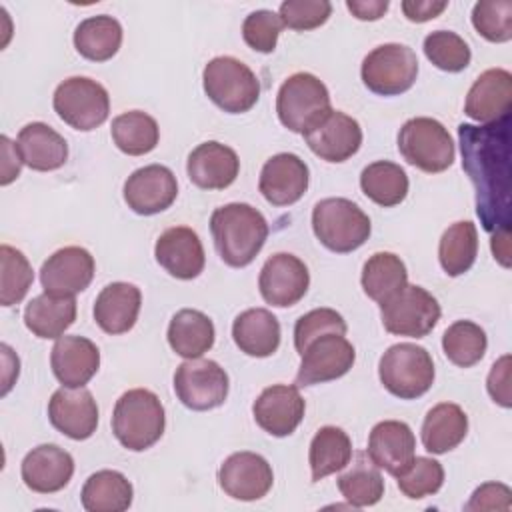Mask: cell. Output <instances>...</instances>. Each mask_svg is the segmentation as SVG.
Wrapping results in <instances>:
<instances>
[{
  "instance_id": "d6a6232c",
  "label": "cell",
  "mask_w": 512,
  "mask_h": 512,
  "mask_svg": "<svg viewBox=\"0 0 512 512\" xmlns=\"http://www.w3.org/2000/svg\"><path fill=\"white\" fill-rule=\"evenodd\" d=\"M214 324L212 320L194 308L178 310L168 324V344L170 348L186 358H200L214 346Z\"/></svg>"
},
{
  "instance_id": "f5cc1de1",
  "label": "cell",
  "mask_w": 512,
  "mask_h": 512,
  "mask_svg": "<svg viewBox=\"0 0 512 512\" xmlns=\"http://www.w3.org/2000/svg\"><path fill=\"white\" fill-rule=\"evenodd\" d=\"M448 2H434V0H404L402 12L410 22H428L440 16L446 10Z\"/></svg>"
},
{
  "instance_id": "7bdbcfd3",
  "label": "cell",
  "mask_w": 512,
  "mask_h": 512,
  "mask_svg": "<svg viewBox=\"0 0 512 512\" xmlns=\"http://www.w3.org/2000/svg\"><path fill=\"white\" fill-rule=\"evenodd\" d=\"M0 264V304L14 306L22 302L28 294L34 280V272L26 256L8 244L0 246Z\"/></svg>"
},
{
  "instance_id": "7a4b0ae2",
  "label": "cell",
  "mask_w": 512,
  "mask_h": 512,
  "mask_svg": "<svg viewBox=\"0 0 512 512\" xmlns=\"http://www.w3.org/2000/svg\"><path fill=\"white\" fill-rule=\"evenodd\" d=\"M210 232L218 256L232 268H244L262 250L268 222L254 206L232 202L212 212Z\"/></svg>"
},
{
  "instance_id": "816d5d0a",
  "label": "cell",
  "mask_w": 512,
  "mask_h": 512,
  "mask_svg": "<svg viewBox=\"0 0 512 512\" xmlns=\"http://www.w3.org/2000/svg\"><path fill=\"white\" fill-rule=\"evenodd\" d=\"M488 394L494 402H498L504 408H510V356L504 354L500 360L492 364V370L486 380Z\"/></svg>"
},
{
  "instance_id": "7402d4cb",
  "label": "cell",
  "mask_w": 512,
  "mask_h": 512,
  "mask_svg": "<svg viewBox=\"0 0 512 512\" xmlns=\"http://www.w3.org/2000/svg\"><path fill=\"white\" fill-rule=\"evenodd\" d=\"M154 256L156 262L178 280H192L200 276L206 264L202 242L188 226L164 230L156 240Z\"/></svg>"
},
{
  "instance_id": "30bf717a",
  "label": "cell",
  "mask_w": 512,
  "mask_h": 512,
  "mask_svg": "<svg viewBox=\"0 0 512 512\" xmlns=\"http://www.w3.org/2000/svg\"><path fill=\"white\" fill-rule=\"evenodd\" d=\"M52 106L70 128L90 132L106 122L110 96L100 82L86 76H72L56 86Z\"/></svg>"
},
{
  "instance_id": "f35d334b",
  "label": "cell",
  "mask_w": 512,
  "mask_h": 512,
  "mask_svg": "<svg viewBox=\"0 0 512 512\" xmlns=\"http://www.w3.org/2000/svg\"><path fill=\"white\" fill-rule=\"evenodd\" d=\"M110 134L120 152L128 156H142L156 148L160 138V128L150 114L142 110H130V112L118 114L112 120Z\"/></svg>"
},
{
  "instance_id": "d6986e66",
  "label": "cell",
  "mask_w": 512,
  "mask_h": 512,
  "mask_svg": "<svg viewBox=\"0 0 512 512\" xmlns=\"http://www.w3.org/2000/svg\"><path fill=\"white\" fill-rule=\"evenodd\" d=\"M308 148L326 162H346L362 146V128L356 118L330 110L304 134Z\"/></svg>"
},
{
  "instance_id": "9c48e42d",
  "label": "cell",
  "mask_w": 512,
  "mask_h": 512,
  "mask_svg": "<svg viewBox=\"0 0 512 512\" xmlns=\"http://www.w3.org/2000/svg\"><path fill=\"white\" fill-rule=\"evenodd\" d=\"M360 76L370 92L378 96H398L414 86L418 58L406 44H380L364 56Z\"/></svg>"
},
{
  "instance_id": "4316f807",
  "label": "cell",
  "mask_w": 512,
  "mask_h": 512,
  "mask_svg": "<svg viewBox=\"0 0 512 512\" xmlns=\"http://www.w3.org/2000/svg\"><path fill=\"white\" fill-rule=\"evenodd\" d=\"M414 450L416 438L406 422L382 420L370 430L366 454L380 470L394 478L412 462Z\"/></svg>"
},
{
  "instance_id": "6da1fadb",
  "label": "cell",
  "mask_w": 512,
  "mask_h": 512,
  "mask_svg": "<svg viewBox=\"0 0 512 512\" xmlns=\"http://www.w3.org/2000/svg\"><path fill=\"white\" fill-rule=\"evenodd\" d=\"M458 140L482 228H510V116L482 126L460 124Z\"/></svg>"
},
{
  "instance_id": "52a82bcc",
  "label": "cell",
  "mask_w": 512,
  "mask_h": 512,
  "mask_svg": "<svg viewBox=\"0 0 512 512\" xmlns=\"http://www.w3.org/2000/svg\"><path fill=\"white\" fill-rule=\"evenodd\" d=\"M206 96L228 114L248 112L260 98V82L256 74L238 58L216 56L202 72Z\"/></svg>"
},
{
  "instance_id": "f907efd6",
  "label": "cell",
  "mask_w": 512,
  "mask_h": 512,
  "mask_svg": "<svg viewBox=\"0 0 512 512\" xmlns=\"http://www.w3.org/2000/svg\"><path fill=\"white\" fill-rule=\"evenodd\" d=\"M512 508V490L500 482H486L478 486L470 500L466 502L464 510H510Z\"/></svg>"
},
{
  "instance_id": "277c9868",
  "label": "cell",
  "mask_w": 512,
  "mask_h": 512,
  "mask_svg": "<svg viewBox=\"0 0 512 512\" xmlns=\"http://www.w3.org/2000/svg\"><path fill=\"white\" fill-rule=\"evenodd\" d=\"M312 230L324 248L348 254L370 238L372 224L368 214L352 200L324 198L312 210Z\"/></svg>"
},
{
  "instance_id": "836d02e7",
  "label": "cell",
  "mask_w": 512,
  "mask_h": 512,
  "mask_svg": "<svg viewBox=\"0 0 512 512\" xmlns=\"http://www.w3.org/2000/svg\"><path fill=\"white\" fill-rule=\"evenodd\" d=\"M132 484L118 470H98L82 486V506L88 512H124L132 504Z\"/></svg>"
},
{
  "instance_id": "e0dca14e",
  "label": "cell",
  "mask_w": 512,
  "mask_h": 512,
  "mask_svg": "<svg viewBox=\"0 0 512 512\" xmlns=\"http://www.w3.org/2000/svg\"><path fill=\"white\" fill-rule=\"evenodd\" d=\"M306 402L294 384H274L260 392L252 404L256 424L270 436H290L302 422Z\"/></svg>"
},
{
  "instance_id": "f546056e",
  "label": "cell",
  "mask_w": 512,
  "mask_h": 512,
  "mask_svg": "<svg viewBox=\"0 0 512 512\" xmlns=\"http://www.w3.org/2000/svg\"><path fill=\"white\" fill-rule=\"evenodd\" d=\"M232 338L240 352L266 358L280 346V322L266 308H248L234 318Z\"/></svg>"
},
{
  "instance_id": "e575fe53",
  "label": "cell",
  "mask_w": 512,
  "mask_h": 512,
  "mask_svg": "<svg viewBox=\"0 0 512 512\" xmlns=\"http://www.w3.org/2000/svg\"><path fill=\"white\" fill-rule=\"evenodd\" d=\"M122 26L108 14L90 16L74 30V46L80 56L92 62H106L120 50Z\"/></svg>"
},
{
  "instance_id": "b9f144b4",
  "label": "cell",
  "mask_w": 512,
  "mask_h": 512,
  "mask_svg": "<svg viewBox=\"0 0 512 512\" xmlns=\"http://www.w3.org/2000/svg\"><path fill=\"white\" fill-rule=\"evenodd\" d=\"M486 346V332L470 320H456L442 334V350L446 358L460 368L478 364L486 354Z\"/></svg>"
},
{
  "instance_id": "7dc6e473",
  "label": "cell",
  "mask_w": 512,
  "mask_h": 512,
  "mask_svg": "<svg viewBox=\"0 0 512 512\" xmlns=\"http://www.w3.org/2000/svg\"><path fill=\"white\" fill-rule=\"evenodd\" d=\"M346 320L342 314H338L332 308H316L300 316L294 324V348L298 354L304 352V348L324 334H342L346 336Z\"/></svg>"
},
{
  "instance_id": "4dcf8cb0",
  "label": "cell",
  "mask_w": 512,
  "mask_h": 512,
  "mask_svg": "<svg viewBox=\"0 0 512 512\" xmlns=\"http://www.w3.org/2000/svg\"><path fill=\"white\" fill-rule=\"evenodd\" d=\"M76 320L74 296H54L48 292L32 298L24 308L26 328L44 340H58Z\"/></svg>"
},
{
  "instance_id": "ee69618b",
  "label": "cell",
  "mask_w": 512,
  "mask_h": 512,
  "mask_svg": "<svg viewBox=\"0 0 512 512\" xmlns=\"http://www.w3.org/2000/svg\"><path fill=\"white\" fill-rule=\"evenodd\" d=\"M398 488L406 498L420 500L436 494L444 484V468L438 460L414 456L412 462L396 476Z\"/></svg>"
},
{
  "instance_id": "c3c4849f",
  "label": "cell",
  "mask_w": 512,
  "mask_h": 512,
  "mask_svg": "<svg viewBox=\"0 0 512 512\" xmlns=\"http://www.w3.org/2000/svg\"><path fill=\"white\" fill-rule=\"evenodd\" d=\"M282 20L272 10H254L246 16L242 24V38L244 42L262 54L274 52L278 44V36L282 32Z\"/></svg>"
},
{
  "instance_id": "3957f363",
  "label": "cell",
  "mask_w": 512,
  "mask_h": 512,
  "mask_svg": "<svg viewBox=\"0 0 512 512\" xmlns=\"http://www.w3.org/2000/svg\"><path fill=\"white\" fill-rule=\"evenodd\" d=\"M164 426V406L152 390L132 388L116 400L112 432L124 448L142 452L154 446L162 438Z\"/></svg>"
},
{
  "instance_id": "1f68e13d",
  "label": "cell",
  "mask_w": 512,
  "mask_h": 512,
  "mask_svg": "<svg viewBox=\"0 0 512 512\" xmlns=\"http://www.w3.org/2000/svg\"><path fill=\"white\" fill-rule=\"evenodd\" d=\"M468 432L466 412L452 402H440L428 410L422 422V444L432 454H446L454 450Z\"/></svg>"
},
{
  "instance_id": "cb8c5ba5",
  "label": "cell",
  "mask_w": 512,
  "mask_h": 512,
  "mask_svg": "<svg viewBox=\"0 0 512 512\" xmlns=\"http://www.w3.org/2000/svg\"><path fill=\"white\" fill-rule=\"evenodd\" d=\"M512 106V74L504 68L482 72L470 86L464 112L482 124L498 122L510 116Z\"/></svg>"
},
{
  "instance_id": "8992f818",
  "label": "cell",
  "mask_w": 512,
  "mask_h": 512,
  "mask_svg": "<svg viewBox=\"0 0 512 512\" xmlns=\"http://www.w3.org/2000/svg\"><path fill=\"white\" fill-rule=\"evenodd\" d=\"M378 376L392 396L414 400L426 394L434 384V362L426 348L412 342H400L382 354Z\"/></svg>"
},
{
  "instance_id": "d4e9b609",
  "label": "cell",
  "mask_w": 512,
  "mask_h": 512,
  "mask_svg": "<svg viewBox=\"0 0 512 512\" xmlns=\"http://www.w3.org/2000/svg\"><path fill=\"white\" fill-rule=\"evenodd\" d=\"M20 474L32 492L52 494L70 482L74 474V458L56 444H40L24 456Z\"/></svg>"
},
{
  "instance_id": "ab89813d",
  "label": "cell",
  "mask_w": 512,
  "mask_h": 512,
  "mask_svg": "<svg viewBox=\"0 0 512 512\" xmlns=\"http://www.w3.org/2000/svg\"><path fill=\"white\" fill-rule=\"evenodd\" d=\"M360 188L374 204L390 208L398 206L408 194V176L394 162L378 160L368 164L360 174Z\"/></svg>"
},
{
  "instance_id": "74e56055",
  "label": "cell",
  "mask_w": 512,
  "mask_h": 512,
  "mask_svg": "<svg viewBox=\"0 0 512 512\" xmlns=\"http://www.w3.org/2000/svg\"><path fill=\"white\" fill-rule=\"evenodd\" d=\"M338 490L354 508L374 506L384 496V478L370 456L358 452L350 470L338 476Z\"/></svg>"
},
{
  "instance_id": "9a60e30c",
  "label": "cell",
  "mask_w": 512,
  "mask_h": 512,
  "mask_svg": "<svg viewBox=\"0 0 512 512\" xmlns=\"http://www.w3.org/2000/svg\"><path fill=\"white\" fill-rule=\"evenodd\" d=\"M218 484L224 494L234 500H260L274 484L272 466L256 452H234L222 462L218 470Z\"/></svg>"
},
{
  "instance_id": "484cf974",
  "label": "cell",
  "mask_w": 512,
  "mask_h": 512,
  "mask_svg": "<svg viewBox=\"0 0 512 512\" xmlns=\"http://www.w3.org/2000/svg\"><path fill=\"white\" fill-rule=\"evenodd\" d=\"M50 366L62 386L80 388L98 372L100 350L84 336H60L52 346Z\"/></svg>"
},
{
  "instance_id": "ba28073f",
  "label": "cell",
  "mask_w": 512,
  "mask_h": 512,
  "mask_svg": "<svg viewBox=\"0 0 512 512\" xmlns=\"http://www.w3.org/2000/svg\"><path fill=\"white\" fill-rule=\"evenodd\" d=\"M398 150L402 158L422 172L438 174L454 162V142L442 122L416 116L404 122L398 132Z\"/></svg>"
},
{
  "instance_id": "11a10c76",
  "label": "cell",
  "mask_w": 512,
  "mask_h": 512,
  "mask_svg": "<svg viewBox=\"0 0 512 512\" xmlns=\"http://www.w3.org/2000/svg\"><path fill=\"white\" fill-rule=\"evenodd\" d=\"M390 2L388 0H348L346 8L356 16L358 20H378L386 14Z\"/></svg>"
},
{
  "instance_id": "603a6c76",
  "label": "cell",
  "mask_w": 512,
  "mask_h": 512,
  "mask_svg": "<svg viewBox=\"0 0 512 512\" xmlns=\"http://www.w3.org/2000/svg\"><path fill=\"white\" fill-rule=\"evenodd\" d=\"M186 172L194 186L202 190H224L238 178V154L216 140L198 144L186 160Z\"/></svg>"
},
{
  "instance_id": "9f6ffc18",
  "label": "cell",
  "mask_w": 512,
  "mask_h": 512,
  "mask_svg": "<svg viewBox=\"0 0 512 512\" xmlns=\"http://www.w3.org/2000/svg\"><path fill=\"white\" fill-rule=\"evenodd\" d=\"M508 238H510V228H502V230L492 232V240H490L492 254L504 268L510 266V240Z\"/></svg>"
},
{
  "instance_id": "5b68a950",
  "label": "cell",
  "mask_w": 512,
  "mask_h": 512,
  "mask_svg": "<svg viewBox=\"0 0 512 512\" xmlns=\"http://www.w3.org/2000/svg\"><path fill=\"white\" fill-rule=\"evenodd\" d=\"M330 110L332 106L326 84L310 72H296L288 76L276 96L278 120L290 132L302 136L314 128Z\"/></svg>"
},
{
  "instance_id": "4fadbf2b",
  "label": "cell",
  "mask_w": 512,
  "mask_h": 512,
  "mask_svg": "<svg viewBox=\"0 0 512 512\" xmlns=\"http://www.w3.org/2000/svg\"><path fill=\"white\" fill-rule=\"evenodd\" d=\"M300 356L302 362L296 374L298 388L344 376L356 360V350L342 334H324L312 340Z\"/></svg>"
},
{
  "instance_id": "5bb4252c",
  "label": "cell",
  "mask_w": 512,
  "mask_h": 512,
  "mask_svg": "<svg viewBox=\"0 0 512 512\" xmlns=\"http://www.w3.org/2000/svg\"><path fill=\"white\" fill-rule=\"evenodd\" d=\"M310 286V272L306 264L288 252L272 254L258 276V288L266 304L288 308L298 304Z\"/></svg>"
},
{
  "instance_id": "db71d44e",
  "label": "cell",
  "mask_w": 512,
  "mask_h": 512,
  "mask_svg": "<svg viewBox=\"0 0 512 512\" xmlns=\"http://www.w3.org/2000/svg\"><path fill=\"white\" fill-rule=\"evenodd\" d=\"M2 142V178H0V184L2 186H8L12 180H16L20 176V168L24 164L22 160V154L18 150V144H14L8 136H2L0 138Z\"/></svg>"
},
{
  "instance_id": "f6af8a7d",
  "label": "cell",
  "mask_w": 512,
  "mask_h": 512,
  "mask_svg": "<svg viewBox=\"0 0 512 512\" xmlns=\"http://www.w3.org/2000/svg\"><path fill=\"white\" fill-rule=\"evenodd\" d=\"M422 48L426 58L444 72H462L472 58L466 40L450 30L430 32Z\"/></svg>"
},
{
  "instance_id": "2e32d148",
  "label": "cell",
  "mask_w": 512,
  "mask_h": 512,
  "mask_svg": "<svg viewBox=\"0 0 512 512\" xmlns=\"http://www.w3.org/2000/svg\"><path fill=\"white\" fill-rule=\"evenodd\" d=\"M178 196V182L170 168L150 164L134 170L124 182V202L140 216H152L172 206Z\"/></svg>"
},
{
  "instance_id": "8d00e7d4",
  "label": "cell",
  "mask_w": 512,
  "mask_h": 512,
  "mask_svg": "<svg viewBox=\"0 0 512 512\" xmlns=\"http://www.w3.org/2000/svg\"><path fill=\"white\" fill-rule=\"evenodd\" d=\"M360 282L364 294L382 304L408 284V270L400 256L392 252H376L364 262Z\"/></svg>"
},
{
  "instance_id": "d590c367",
  "label": "cell",
  "mask_w": 512,
  "mask_h": 512,
  "mask_svg": "<svg viewBox=\"0 0 512 512\" xmlns=\"http://www.w3.org/2000/svg\"><path fill=\"white\" fill-rule=\"evenodd\" d=\"M352 460V440L338 426H322L308 450V462L312 470V482H318L342 468Z\"/></svg>"
},
{
  "instance_id": "f1b7e54d",
  "label": "cell",
  "mask_w": 512,
  "mask_h": 512,
  "mask_svg": "<svg viewBox=\"0 0 512 512\" xmlns=\"http://www.w3.org/2000/svg\"><path fill=\"white\" fill-rule=\"evenodd\" d=\"M18 150L28 168L36 172L58 170L68 160V144L52 126L30 122L18 132Z\"/></svg>"
},
{
  "instance_id": "83f0119b",
  "label": "cell",
  "mask_w": 512,
  "mask_h": 512,
  "mask_svg": "<svg viewBox=\"0 0 512 512\" xmlns=\"http://www.w3.org/2000/svg\"><path fill=\"white\" fill-rule=\"evenodd\" d=\"M142 304L140 288L130 282H112L94 302V320L106 334H124L134 328Z\"/></svg>"
},
{
  "instance_id": "ffe728a7",
  "label": "cell",
  "mask_w": 512,
  "mask_h": 512,
  "mask_svg": "<svg viewBox=\"0 0 512 512\" xmlns=\"http://www.w3.org/2000/svg\"><path fill=\"white\" fill-rule=\"evenodd\" d=\"M308 182L310 170L306 162L292 152H280L264 162L258 190L272 206H290L304 196Z\"/></svg>"
},
{
  "instance_id": "44dd1931",
  "label": "cell",
  "mask_w": 512,
  "mask_h": 512,
  "mask_svg": "<svg viewBox=\"0 0 512 512\" xmlns=\"http://www.w3.org/2000/svg\"><path fill=\"white\" fill-rule=\"evenodd\" d=\"M50 424L72 440H86L96 432L98 406L90 390L58 388L48 402Z\"/></svg>"
},
{
  "instance_id": "bcb514c9",
  "label": "cell",
  "mask_w": 512,
  "mask_h": 512,
  "mask_svg": "<svg viewBox=\"0 0 512 512\" xmlns=\"http://www.w3.org/2000/svg\"><path fill=\"white\" fill-rule=\"evenodd\" d=\"M472 26L488 42H508L512 38V2L482 0L472 8Z\"/></svg>"
},
{
  "instance_id": "60d3db41",
  "label": "cell",
  "mask_w": 512,
  "mask_h": 512,
  "mask_svg": "<svg viewBox=\"0 0 512 512\" xmlns=\"http://www.w3.org/2000/svg\"><path fill=\"white\" fill-rule=\"evenodd\" d=\"M478 254V232L470 220H460L448 226L438 244L440 266L448 276L468 272Z\"/></svg>"
},
{
  "instance_id": "7c38bea8",
  "label": "cell",
  "mask_w": 512,
  "mask_h": 512,
  "mask_svg": "<svg viewBox=\"0 0 512 512\" xmlns=\"http://www.w3.org/2000/svg\"><path fill=\"white\" fill-rule=\"evenodd\" d=\"M228 388V374L214 360L192 358L182 362L174 372V392L190 410L204 412L222 406Z\"/></svg>"
},
{
  "instance_id": "8fae6325",
  "label": "cell",
  "mask_w": 512,
  "mask_h": 512,
  "mask_svg": "<svg viewBox=\"0 0 512 512\" xmlns=\"http://www.w3.org/2000/svg\"><path fill=\"white\" fill-rule=\"evenodd\" d=\"M438 300L422 286L406 284L400 292L380 304V318L386 332L394 336L424 338L440 320Z\"/></svg>"
},
{
  "instance_id": "ac0fdd59",
  "label": "cell",
  "mask_w": 512,
  "mask_h": 512,
  "mask_svg": "<svg viewBox=\"0 0 512 512\" xmlns=\"http://www.w3.org/2000/svg\"><path fill=\"white\" fill-rule=\"evenodd\" d=\"M94 270V258L86 248L64 246L42 264L40 282L48 294L76 296L90 286Z\"/></svg>"
},
{
  "instance_id": "681fc988",
  "label": "cell",
  "mask_w": 512,
  "mask_h": 512,
  "mask_svg": "<svg viewBox=\"0 0 512 512\" xmlns=\"http://www.w3.org/2000/svg\"><path fill=\"white\" fill-rule=\"evenodd\" d=\"M332 14V4L326 0H286L280 4V20L290 30L306 32L322 26Z\"/></svg>"
}]
</instances>
